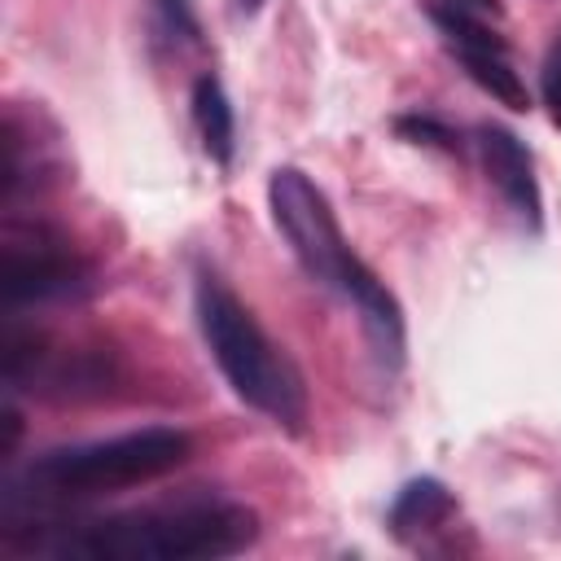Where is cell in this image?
<instances>
[{"instance_id":"obj_1","label":"cell","mask_w":561,"mask_h":561,"mask_svg":"<svg viewBox=\"0 0 561 561\" xmlns=\"http://www.w3.org/2000/svg\"><path fill=\"white\" fill-rule=\"evenodd\" d=\"M259 517L245 504H180L145 508L96 522H35L9 526V543L22 552H44L61 561H215L250 548Z\"/></svg>"},{"instance_id":"obj_7","label":"cell","mask_w":561,"mask_h":561,"mask_svg":"<svg viewBox=\"0 0 561 561\" xmlns=\"http://www.w3.org/2000/svg\"><path fill=\"white\" fill-rule=\"evenodd\" d=\"M342 298L359 311V329H364V342L373 351V359L381 368H399L403 364V307L399 298L373 276V267L359 259L342 285Z\"/></svg>"},{"instance_id":"obj_16","label":"cell","mask_w":561,"mask_h":561,"mask_svg":"<svg viewBox=\"0 0 561 561\" xmlns=\"http://www.w3.org/2000/svg\"><path fill=\"white\" fill-rule=\"evenodd\" d=\"M447 4H456L465 13H478V18H504V4L500 0H447Z\"/></svg>"},{"instance_id":"obj_6","label":"cell","mask_w":561,"mask_h":561,"mask_svg":"<svg viewBox=\"0 0 561 561\" xmlns=\"http://www.w3.org/2000/svg\"><path fill=\"white\" fill-rule=\"evenodd\" d=\"M478 153H482L486 180L500 188V197L508 202V210L530 232H539V224H543V197H539L535 162H530V149L522 145V136L508 131V127H500V123H482L478 127Z\"/></svg>"},{"instance_id":"obj_9","label":"cell","mask_w":561,"mask_h":561,"mask_svg":"<svg viewBox=\"0 0 561 561\" xmlns=\"http://www.w3.org/2000/svg\"><path fill=\"white\" fill-rule=\"evenodd\" d=\"M193 123H197V136H202V149L210 153V162L228 167L237 153V123H232L228 92L215 75H197V83H193Z\"/></svg>"},{"instance_id":"obj_4","label":"cell","mask_w":561,"mask_h":561,"mask_svg":"<svg viewBox=\"0 0 561 561\" xmlns=\"http://www.w3.org/2000/svg\"><path fill=\"white\" fill-rule=\"evenodd\" d=\"M267 206H272V219H276L280 237L289 241L294 259L302 263V272L311 280H320L324 289L342 294L359 254L342 241V228H337L324 193L298 167H276L267 175Z\"/></svg>"},{"instance_id":"obj_10","label":"cell","mask_w":561,"mask_h":561,"mask_svg":"<svg viewBox=\"0 0 561 561\" xmlns=\"http://www.w3.org/2000/svg\"><path fill=\"white\" fill-rule=\"evenodd\" d=\"M456 61L465 66V75L482 88V92H491L500 105H508V110H530V92H526V83H522V75L513 70V61H508V53H495V48H469V53H456Z\"/></svg>"},{"instance_id":"obj_5","label":"cell","mask_w":561,"mask_h":561,"mask_svg":"<svg viewBox=\"0 0 561 561\" xmlns=\"http://www.w3.org/2000/svg\"><path fill=\"white\" fill-rule=\"evenodd\" d=\"M0 289L9 307H26V302H53V298H83L92 289V267L57 245H35L22 250L18 241L4 245V272H0Z\"/></svg>"},{"instance_id":"obj_14","label":"cell","mask_w":561,"mask_h":561,"mask_svg":"<svg viewBox=\"0 0 561 561\" xmlns=\"http://www.w3.org/2000/svg\"><path fill=\"white\" fill-rule=\"evenodd\" d=\"M158 22L167 35H197L193 0H158Z\"/></svg>"},{"instance_id":"obj_12","label":"cell","mask_w":561,"mask_h":561,"mask_svg":"<svg viewBox=\"0 0 561 561\" xmlns=\"http://www.w3.org/2000/svg\"><path fill=\"white\" fill-rule=\"evenodd\" d=\"M394 131H399L403 140H412V145H430V149H443V153H460V136H456L443 118L421 114V110L399 114V118H394Z\"/></svg>"},{"instance_id":"obj_8","label":"cell","mask_w":561,"mask_h":561,"mask_svg":"<svg viewBox=\"0 0 561 561\" xmlns=\"http://www.w3.org/2000/svg\"><path fill=\"white\" fill-rule=\"evenodd\" d=\"M451 513H456V495L438 478H412L399 486V495L386 513V526L394 539H421V535L438 530Z\"/></svg>"},{"instance_id":"obj_15","label":"cell","mask_w":561,"mask_h":561,"mask_svg":"<svg viewBox=\"0 0 561 561\" xmlns=\"http://www.w3.org/2000/svg\"><path fill=\"white\" fill-rule=\"evenodd\" d=\"M18 438H22V416H18V408L9 403V408H4V443H0V456H4V460L13 456Z\"/></svg>"},{"instance_id":"obj_13","label":"cell","mask_w":561,"mask_h":561,"mask_svg":"<svg viewBox=\"0 0 561 561\" xmlns=\"http://www.w3.org/2000/svg\"><path fill=\"white\" fill-rule=\"evenodd\" d=\"M539 88H543V105H548V118L561 127V35L552 39L548 57H543V75H539Z\"/></svg>"},{"instance_id":"obj_2","label":"cell","mask_w":561,"mask_h":561,"mask_svg":"<svg viewBox=\"0 0 561 561\" xmlns=\"http://www.w3.org/2000/svg\"><path fill=\"white\" fill-rule=\"evenodd\" d=\"M193 311H197V329H202V337H206V346H210L224 381L232 386V394L241 403H250L254 412L272 416L276 425H285L289 434H298L302 421H307V386H302V373L259 329V320L250 316V307L215 272H197Z\"/></svg>"},{"instance_id":"obj_17","label":"cell","mask_w":561,"mask_h":561,"mask_svg":"<svg viewBox=\"0 0 561 561\" xmlns=\"http://www.w3.org/2000/svg\"><path fill=\"white\" fill-rule=\"evenodd\" d=\"M237 9H241V13H259V9H263V0H237Z\"/></svg>"},{"instance_id":"obj_3","label":"cell","mask_w":561,"mask_h":561,"mask_svg":"<svg viewBox=\"0 0 561 561\" xmlns=\"http://www.w3.org/2000/svg\"><path fill=\"white\" fill-rule=\"evenodd\" d=\"M193 451V438L171 425L131 430L118 438L75 443L39 451L22 473L4 482V500L18 504H61V500H88L105 491H123L149 478H162L180 469Z\"/></svg>"},{"instance_id":"obj_11","label":"cell","mask_w":561,"mask_h":561,"mask_svg":"<svg viewBox=\"0 0 561 561\" xmlns=\"http://www.w3.org/2000/svg\"><path fill=\"white\" fill-rule=\"evenodd\" d=\"M425 18L438 26V35L447 39L451 53H469V48H495V53H508V44L478 18V13H465L447 0H430L425 4Z\"/></svg>"}]
</instances>
